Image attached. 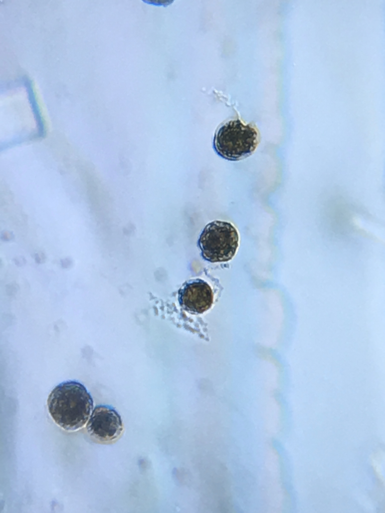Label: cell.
Here are the masks:
<instances>
[{
  "instance_id": "277c9868",
  "label": "cell",
  "mask_w": 385,
  "mask_h": 513,
  "mask_svg": "<svg viewBox=\"0 0 385 513\" xmlns=\"http://www.w3.org/2000/svg\"><path fill=\"white\" fill-rule=\"evenodd\" d=\"M86 429L93 440L101 443H109L120 437L123 425L121 416L113 407L100 405L93 409Z\"/></svg>"
},
{
  "instance_id": "6da1fadb",
  "label": "cell",
  "mask_w": 385,
  "mask_h": 513,
  "mask_svg": "<svg viewBox=\"0 0 385 513\" xmlns=\"http://www.w3.org/2000/svg\"><path fill=\"white\" fill-rule=\"evenodd\" d=\"M47 405L54 422L63 429L74 431L86 423L93 408L91 395L76 381H67L57 385L50 393Z\"/></svg>"
},
{
  "instance_id": "7a4b0ae2",
  "label": "cell",
  "mask_w": 385,
  "mask_h": 513,
  "mask_svg": "<svg viewBox=\"0 0 385 513\" xmlns=\"http://www.w3.org/2000/svg\"><path fill=\"white\" fill-rule=\"evenodd\" d=\"M259 141V133L255 126L235 119L222 125L216 132L213 148L223 158L238 161L251 155Z\"/></svg>"
},
{
  "instance_id": "3957f363",
  "label": "cell",
  "mask_w": 385,
  "mask_h": 513,
  "mask_svg": "<svg viewBox=\"0 0 385 513\" xmlns=\"http://www.w3.org/2000/svg\"><path fill=\"white\" fill-rule=\"evenodd\" d=\"M237 230L230 222L215 220L206 225L198 241L203 258L211 263L230 261L239 246Z\"/></svg>"
},
{
  "instance_id": "5b68a950",
  "label": "cell",
  "mask_w": 385,
  "mask_h": 513,
  "mask_svg": "<svg viewBox=\"0 0 385 513\" xmlns=\"http://www.w3.org/2000/svg\"><path fill=\"white\" fill-rule=\"evenodd\" d=\"M178 300L180 305L186 311L201 314L212 307L214 294L207 282L195 279L186 282L180 288Z\"/></svg>"
}]
</instances>
